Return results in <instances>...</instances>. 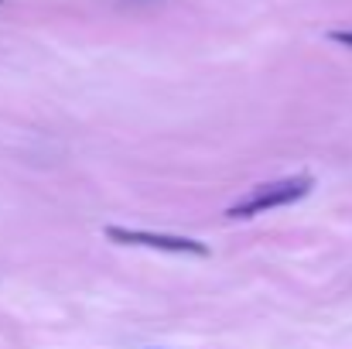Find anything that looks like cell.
Masks as SVG:
<instances>
[{
    "label": "cell",
    "mask_w": 352,
    "mask_h": 349,
    "mask_svg": "<svg viewBox=\"0 0 352 349\" xmlns=\"http://www.w3.org/2000/svg\"><path fill=\"white\" fill-rule=\"evenodd\" d=\"M311 185H315L311 175H291V178H280V182H267V185L253 189L246 199H239L236 206H230L226 216L230 220H253V216L294 206V202H301L311 192Z\"/></svg>",
    "instance_id": "1"
},
{
    "label": "cell",
    "mask_w": 352,
    "mask_h": 349,
    "mask_svg": "<svg viewBox=\"0 0 352 349\" xmlns=\"http://www.w3.org/2000/svg\"><path fill=\"white\" fill-rule=\"evenodd\" d=\"M107 240H113L120 246H147V250H161V253H185V257H209V246L202 240L192 236H178V233H154V230H130V226H107Z\"/></svg>",
    "instance_id": "2"
},
{
    "label": "cell",
    "mask_w": 352,
    "mask_h": 349,
    "mask_svg": "<svg viewBox=\"0 0 352 349\" xmlns=\"http://www.w3.org/2000/svg\"><path fill=\"white\" fill-rule=\"evenodd\" d=\"M332 41H336V45H346V48H352V31H332Z\"/></svg>",
    "instance_id": "3"
},
{
    "label": "cell",
    "mask_w": 352,
    "mask_h": 349,
    "mask_svg": "<svg viewBox=\"0 0 352 349\" xmlns=\"http://www.w3.org/2000/svg\"><path fill=\"white\" fill-rule=\"evenodd\" d=\"M130 3H154V0H130Z\"/></svg>",
    "instance_id": "4"
}]
</instances>
